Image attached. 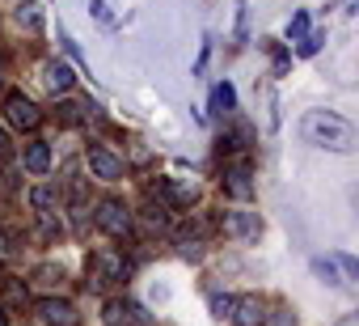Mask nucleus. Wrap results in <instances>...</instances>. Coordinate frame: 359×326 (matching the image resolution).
Returning <instances> with one entry per match:
<instances>
[{"instance_id":"nucleus-1","label":"nucleus","mask_w":359,"mask_h":326,"mask_svg":"<svg viewBox=\"0 0 359 326\" xmlns=\"http://www.w3.org/2000/svg\"><path fill=\"white\" fill-rule=\"evenodd\" d=\"M300 131H304L309 144H321V148H334V152H346L355 144V127L346 119H338L334 110H309Z\"/></svg>"},{"instance_id":"nucleus-2","label":"nucleus","mask_w":359,"mask_h":326,"mask_svg":"<svg viewBox=\"0 0 359 326\" xmlns=\"http://www.w3.org/2000/svg\"><path fill=\"white\" fill-rule=\"evenodd\" d=\"M131 275V263L123 259V250H97L93 254V284H118Z\"/></svg>"},{"instance_id":"nucleus-3","label":"nucleus","mask_w":359,"mask_h":326,"mask_svg":"<svg viewBox=\"0 0 359 326\" xmlns=\"http://www.w3.org/2000/svg\"><path fill=\"white\" fill-rule=\"evenodd\" d=\"M5 119H9L13 127H22V131H34V127L43 123V110H39L26 93H9V98H5Z\"/></svg>"},{"instance_id":"nucleus-4","label":"nucleus","mask_w":359,"mask_h":326,"mask_svg":"<svg viewBox=\"0 0 359 326\" xmlns=\"http://www.w3.org/2000/svg\"><path fill=\"white\" fill-rule=\"evenodd\" d=\"M85 161H89L93 178H102V183H118V178H123V157H114V152L102 148V144H89Z\"/></svg>"},{"instance_id":"nucleus-5","label":"nucleus","mask_w":359,"mask_h":326,"mask_svg":"<svg viewBox=\"0 0 359 326\" xmlns=\"http://www.w3.org/2000/svg\"><path fill=\"white\" fill-rule=\"evenodd\" d=\"M220 229H224L229 237H237V242H258L262 221H258V212H224V216H220Z\"/></svg>"},{"instance_id":"nucleus-6","label":"nucleus","mask_w":359,"mask_h":326,"mask_svg":"<svg viewBox=\"0 0 359 326\" xmlns=\"http://www.w3.org/2000/svg\"><path fill=\"white\" fill-rule=\"evenodd\" d=\"M97 229H106L110 237H123L131 229V212L118 204V200H102L97 204Z\"/></svg>"},{"instance_id":"nucleus-7","label":"nucleus","mask_w":359,"mask_h":326,"mask_svg":"<svg viewBox=\"0 0 359 326\" xmlns=\"http://www.w3.org/2000/svg\"><path fill=\"white\" fill-rule=\"evenodd\" d=\"M237 326H266V301L262 296H233V313H229Z\"/></svg>"},{"instance_id":"nucleus-8","label":"nucleus","mask_w":359,"mask_h":326,"mask_svg":"<svg viewBox=\"0 0 359 326\" xmlns=\"http://www.w3.org/2000/svg\"><path fill=\"white\" fill-rule=\"evenodd\" d=\"M254 170H250V161H233V166L224 170V191L233 195V200H250L254 195Z\"/></svg>"},{"instance_id":"nucleus-9","label":"nucleus","mask_w":359,"mask_h":326,"mask_svg":"<svg viewBox=\"0 0 359 326\" xmlns=\"http://www.w3.org/2000/svg\"><path fill=\"white\" fill-rule=\"evenodd\" d=\"M39 318L47 322V326H76V309L68 305V301H55V296H43L39 305Z\"/></svg>"},{"instance_id":"nucleus-10","label":"nucleus","mask_w":359,"mask_h":326,"mask_svg":"<svg viewBox=\"0 0 359 326\" xmlns=\"http://www.w3.org/2000/svg\"><path fill=\"white\" fill-rule=\"evenodd\" d=\"M22 166H26L30 174H47V170H51V144H47V140H34V144H26V152H22Z\"/></svg>"},{"instance_id":"nucleus-11","label":"nucleus","mask_w":359,"mask_h":326,"mask_svg":"<svg viewBox=\"0 0 359 326\" xmlns=\"http://www.w3.org/2000/svg\"><path fill=\"white\" fill-rule=\"evenodd\" d=\"M43 81H47V89H51V93H68V89L76 85V72H72L68 64L51 60V64H47V77H43Z\"/></svg>"},{"instance_id":"nucleus-12","label":"nucleus","mask_w":359,"mask_h":326,"mask_svg":"<svg viewBox=\"0 0 359 326\" xmlns=\"http://www.w3.org/2000/svg\"><path fill=\"white\" fill-rule=\"evenodd\" d=\"M13 18H18V26H26L30 34H39V30H43V5H34V0H22Z\"/></svg>"},{"instance_id":"nucleus-13","label":"nucleus","mask_w":359,"mask_h":326,"mask_svg":"<svg viewBox=\"0 0 359 326\" xmlns=\"http://www.w3.org/2000/svg\"><path fill=\"white\" fill-rule=\"evenodd\" d=\"M55 204H60V191H55L51 183H47V187H34V191H30V208H34V212H43V216H47V212H51Z\"/></svg>"},{"instance_id":"nucleus-14","label":"nucleus","mask_w":359,"mask_h":326,"mask_svg":"<svg viewBox=\"0 0 359 326\" xmlns=\"http://www.w3.org/2000/svg\"><path fill=\"white\" fill-rule=\"evenodd\" d=\"M212 106H216L220 115L237 110V93H233V85H229V81H224V85H216V93H212Z\"/></svg>"},{"instance_id":"nucleus-15","label":"nucleus","mask_w":359,"mask_h":326,"mask_svg":"<svg viewBox=\"0 0 359 326\" xmlns=\"http://www.w3.org/2000/svg\"><path fill=\"white\" fill-rule=\"evenodd\" d=\"M304 34H309V13H296V18L287 22V39L296 43V39H304Z\"/></svg>"},{"instance_id":"nucleus-16","label":"nucleus","mask_w":359,"mask_h":326,"mask_svg":"<svg viewBox=\"0 0 359 326\" xmlns=\"http://www.w3.org/2000/svg\"><path fill=\"white\" fill-rule=\"evenodd\" d=\"M313 271H317L325 284H342V280L334 275V259H313Z\"/></svg>"},{"instance_id":"nucleus-17","label":"nucleus","mask_w":359,"mask_h":326,"mask_svg":"<svg viewBox=\"0 0 359 326\" xmlns=\"http://www.w3.org/2000/svg\"><path fill=\"white\" fill-rule=\"evenodd\" d=\"M321 43H325V34H304V39H300V56H317Z\"/></svg>"},{"instance_id":"nucleus-18","label":"nucleus","mask_w":359,"mask_h":326,"mask_svg":"<svg viewBox=\"0 0 359 326\" xmlns=\"http://www.w3.org/2000/svg\"><path fill=\"white\" fill-rule=\"evenodd\" d=\"M102 318H106L110 326H118V322L127 318V313H123V301H106V309H102Z\"/></svg>"},{"instance_id":"nucleus-19","label":"nucleus","mask_w":359,"mask_h":326,"mask_svg":"<svg viewBox=\"0 0 359 326\" xmlns=\"http://www.w3.org/2000/svg\"><path fill=\"white\" fill-rule=\"evenodd\" d=\"M212 313H216V318H229V313H233V296H220V292H216V296H212Z\"/></svg>"},{"instance_id":"nucleus-20","label":"nucleus","mask_w":359,"mask_h":326,"mask_svg":"<svg viewBox=\"0 0 359 326\" xmlns=\"http://www.w3.org/2000/svg\"><path fill=\"white\" fill-rule=\"evenodd\" d=\"M89 9H93V18L102 26H110V5H106V0H89Z\"/></svg>"},{"instance_id":"nucleus-21","label":"nucleus","mask_w":359,"mask_h":326,"mask_svg":"<svg viewBox=\"0 0 359 326\" xmlns=\"http://www.w3.org/2000/svg\"><path fill=\"white\" fill-rule=\"evenodd\" d=\"M55 110H60L64 123H76V119H81V106H76V102H64V106H55Z\"/></svg>"},{"instance_id":"nucleus-22","label":"nucleus","mask_w":359,"mask_h":326,"mask_svg":"<svg viewBox=\"0 0 359 326\" xmlns=\"http://www.w3.org/2000/svg\"><path fill=\"white\" fill-rule=\"evenodd\" d=\"M271 326H296V313H287V309H279L275 318H266Z\"/></svg>"},{"instance_id":"nucleus-23","label":"nucleus","mask_w":359,"mask_h":326,"mask_svg":"<svg viewBox=\"0 0 359 326\" xmlns=\"http://www.w3.org/2000/svg\"><path fill=\"white\" fill-rule=\"evenodd\" d=\"M13 157V144H9V131L0 127V161H9Z\"/></svg>"},{"instance_id":"nucleus-24","label":"nucleus","mask_w":359,"mask_h":326,"mask_svg":"<svg viewBox=\"0 0 359 326\" xmlns=\"http://www.w3.org/2000/svg\"><path fill=\"white\" fill-rule=\"evenodd\" d=\"M13 254V237L9 233H0V259H9Z\"/></svg>"},{"instance_id":"nucleus-25","label":"nucleus","mask_w":359,"mask_h":326,"mask_svg":"<svg viewBox=\"0 0 359 326\" xmlns=\"http://www.w3.org/2000/svg\"><path fill=\"white\" fill-rule=\"evenodd\" d=\"M5 322H9V318H5V305H0V326H5Z\"/></svg>"},{"instance_id":"nucleus-26","label":"nucleus","mask_w":359,"mask_h":326,"mask_svg":"<svg viewBox=\"0 0 359 326\" xmlns=\"http://www.w3.org/2000/svg\"><path fill=\"white\" fill-rule=\"evenodd\" d=\"M342 326H355V318H346V322H342Z\"/></svg>"}]
</instances>
